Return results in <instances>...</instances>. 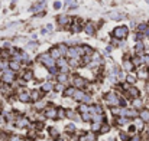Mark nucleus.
<instances>
[{
  "mask_svg": "<svg viewBox=\"0 0 149 141\" xmlns=\"http://www.w3.org/2000/svg\"><path fill=\"white\" fill-rule=\"evenodd\" d=\"M127 33H129V29L126 26H117L113 29V36L116 39H125L127 36Z\"/></svg>",
  "mask_w": 149,
  "mask_h": 141,
  "instance_id": "obj_1",
  "label": "nucleus"
},
{
  "mask_svg": "<svg viewBox=\"0 0 149 141\" xmlns=\"http://www.w3.org/2000/svg\"><path fill=\"white\" fill-rule=\"evenodd\" d=\"M67 55L70 58H77V56L84 55V50H83L81 46H72V47H70V49H67Z\"/></svg>",
  "mask_w": 149,
  "mask_h": 141,
  "instance_id": "obj_2",
  "label": "nucleus"
},
{
  "mask_svg": "<svg viewBox=\"0 0 149 141\" xmlns=\"http://www.w3.org/2000/svg\"><path fill=\"white\" fill-rule=\"evenodd\" d=\"M39 61H41L44 65H47L48 68L55 66V59H54V58H51L49 53H44V55H41V56H39Z\"/></svg>",
  "mask_w": 149,
  "mask_h": 141,
  "instance_id": "obj_3",
  "label": "nucleus"
},
{
  "mask_svg": "<svg viewBox=\"0 0 149 141\" xmlns=\"http://www.w3.org/2000/svg\"><path fill=\"white\" fill-rule=\"evenodd\" d=\"M106 101H107V104H110V105H113V107H114V105H117V104H119V101H120V99H119V96L114 94V92H110V94L106 95Z\"/></svg>",
  "mask_w": 149,
  "mask_h": 141,
  "instance_id": "obj_4",
  "label": "nucleus"
},
{
  "mask_svg": "<svg viewBox=\"0 0 149 141\" xmlns=\"http://www.w3.org/2000/svg\"><path fill=\"white\" fill-rule=\"evenodd\" d=\"M13 78H15L13 71H7V69H4V72H3V81H4L6 84H10V82L13 81Z\"/></svg>",
  "mask_w": 149,
  "mask_h": 141,
  "instance_id": "obj_5",
  "label": "nucleus"
},
{
  "mask_svg": "<svg viewBox=\"0 0 149 141\" xmlns=\"http://www.w3.org/2000/svg\"><path fill=\"white\" fill-rule=\"evenodd\" d=\"M81 29H83V26H81V22H80V20H77V19H74V22H72V26H71V30H72L74 33H78Z\"/></svg>",
  "mask_w": 149,
  "mask_h": 141,
  "instance_id": "obj_6",
  "label": "nucleus"
},
{
  "mask_svg": "<svg viewBox=\"0 0 149 141\" xmlns=\"http://www.w3.org/2000/svg\"><path fill=\"white\" fill-rule=\"evenodd\" d=\"M49 55H51V58H54V59L61 58V52H59V49H58V47H52V49L49 50Z\"/></svg>",
  "mask_w": 149,
  "mask_h": 141,
  "instance_id": "obj_7",
  "label": "nucleus"
},
{
  "mask_svg": "<svg viewBox=\"0 0 149 141\" xmlns=\"http://www.w3.org/2000/svg\"><path fill=\"white\" fill-rule=\"evenodd\" d=\"M94 32H96L94 25H93L91 22H88V23L86 25V33H87V35H94Z\"/></svg>",
  "mask_w": 149,
  "mask_h": 141,
  "instance_id": "obj_8",
  "label": "nucleus"
},
{
  "mask_svg": "<svg viewBox=\"0 0 149 141\" xmlns=\"http://www.w3.org/2000/svg\"><path fill=\"white\" fill-rule=\"evenodd\" d=\"M58 23L64 26V25L70 23V17H68V16H65V14H61V16H58Z\"/></svg>",
  "mask_w": 149,
  "mask_h": 141,
  "instance_id": "obj_9",
  "label": "nucleus"
},
{
  "mask_svg": "<svg viewBox=\"0 0 149 141\" xmlns=\"http://www.w3.org/2000/svg\"><path fill=\"white\" fill-rule=\"evenodd\" d=\"M78 141H96V137H94L93 134H86V135L80 137Z\"/></svg>",
  "mask_w": 149,
  "mask_h": 141,
  "instance_id": "obj_10",
  "label": "nucleus"
},
{
  "mask_svg": "<svg viewBox=\"0 0 149 141\" xmlns=\"http://www.w3.org/2000/svg\"><path fill=\"white\" fill-rule=\"evenodd\" d=\"M45 115H47L48 118H55V117H56V111H55L54 108H48V109L45 111Z\"/></svg>",
  "mask_w": 149,
  "mask_h": 141,
  "instance_id": "obj_11",
  "label": "nucleus"
},
{
  "mask_svg": "<svg viewBox=\"0 0 149 141\" xmlns=\"http://www.w3.org/2000/svg\"><path fill=\"white\" fill-rule=\"evenodd\" d=\"M9 66L12 68V71H17V69L20 68V65H19V61H16V59H15V61H12V62L9 63Z\"/></svg>",
  "mask_w": 149,
  "mask_h": 141,
  "instance_id": "obj_12",
  "label": "nucleus"
},
{
  "mask_svg": "<svg viewBox=\"0 0 149 141\" xmlns=\"http://www.w3.org/2000/svg\"><path fill=\"white\" fill-rule=\"evenodd\" d=\"M74 84H75L78 88H83V87L86 85V82H84L83 78H75V79H74Z\"/></svg>",
  "mask_w": 149,
  "mask_h": 141,
  "instance_id": "obj_13",
  "label": "nucleus"
},
{
  "mask_svg": "<svg viewBox=\"0 0 149 141\" xmlns=\"http://www.w3.org/2000/svg\"><path fill=\"white\" fill-rule=\"evenodd\" d=\"M123 66H125V69H127V71H130L132 68H133V63L129 61V59H125V62H123Z\"/></svg>",
  "mask_w": 149,
  "mask_h": 141,
  "instance_id": "obj_14",
  "label": "nucleus"
},
{
  "mask_svg": "<svg viewBox=\"0 0 149 141\" xmlns=\"http://www.w3.org/2000/svg\"><path fill=\"white\" fill-rule=\"evenodd\" d=\"M44 6H45V3H44V1H41V3H38V4H35V6L32 7V12H38V10H41Z\"/></svg>",
  "mask_w": 149,
  "mask_h": 141,
  "instance_id": "obj_15",
  "label": "nucleus"
},
{
  "mask_svg": "<svg viewBox=\"0 0 149 141\" xmlns=\"http://www.w3.org/2000/svg\"><path fill=\"white\" fill-rule=\"evenodd\" d=\"M19 99H20L22 102H28V101L31 99V95H28V94H20V95H19Z\"/></svg>",
  "mask_w": 149,
  "mask_h": 141,
  "instance_id": "obj_16",
  "label": "nucleus"
},
{
  "mask_svg": "<svg viewBox=\"0 0 149 141\" xmlns=\"http://www.w3.org/2000/svg\"><path fill=\"white\" fill-rule=\"evenodd\" d=\"M41 89H44V91H47V92H48V91L52 89V84H51V82H45V84L42 85V88H41Z\"/></svg>",
  "mask_w": 149,
  "mask_h": 141,
  "instance_id": "obj_17",
  "label": "nucleus"
},
{
  "mask_svg": "<svg viewBox=\"0 0 149 141\" xmlns=\"http://www.w3.org/2000/svg\"><path fill=\"white\" fill-rule=\"evenodd\" d=\"M138 76H139V78H143V79H145V78H148V72H146L145 69H141V71L138 72Z\"/></svg>",
  "mask_w": 149,
  "mask_h": 141,
  "instance_id": "obj_18",
  "label": "nucleus"
},
{
  "mask_svg": "<svg viewBox=\"0 0 149 141\" xmlns=\"http://www.w3.org/2000/svg\"><path fill=\"white\" fill-rule=\"evenodd\" d=\"M141 117L143 121H149V111H142L141 112Z\"/></svg>",
  "mask_w": 149,
  "mask_h": 141,
  "instance_id": "obj_19",
  "label": "nucleus"
},
{
  "mask_svg": "<svg viewBox=\"0 0 149 141\" xmlns=\"http://www.w3.org/2000/svg\"><path fill=\"white\" fill-rule=\"evenodd\" d=\"M142 50H143V45L141 42H138L136 46H135V52H142Z\"/></svg>",
  "mask_w": 149,
  "mask_h": 141,
  "instance_id": "obj_20",
  "label": "nucleus"
},
{
  "mask_svg": "<svg viewBox=\"0 0 149 141\" xmlns=\"http://www.w3.org/2000/svg\"><path fill=\"white\" fill-rule=\"evenodd\" d=\"M129 94L132 95V96H139V91L135 89V88H130V89H129Z\"/></svg>",
  "mask_w": 149,
  "mask_h": 141,
  "instance_id": "obj_21",
  "label": "nucleus"
},
{
  "mask_svg": "<svg viewBox=\"0 0 149 141\" xmlns=\"http://www.w3.org/2000/svg\"><path fill=\"white\" fill-rule=\"evenodd\" d=\"M74 98L78 99V101H81V99L84 98V94H83V92H74Z\"/></svg>",
  "mask_w": 149,
  "mask_h": 141,
  "instance_id": "obj_22",
  "label": "nucleus"
},
{
  "mask_svg": "<svg viewBox=\"0 0 149 141\" xmlns=\"http://www.w3.org/2000/svg\"><path fill=\"white\" fill-rule=\"evenodd\" d=\"M56 47L59 49L61 55H65V53H67V47H65V45H59V46H56Z\"/></svg>",
  "mask_w": 149,
  "mask_h": 141,
  "instance_id": "obj_23",
  "label": "nucleus"
},
{
  "mask_svg": "<svg viewBox=\"0 0 149 141\" xmlns=\"http://www.w3.org/2000/svg\"><path fill=\"white\" fill-rule=\"evenodd\" d=\"M74 92H75L74 88H68V89L65 91V95H67V96H71V95H74Z\"/></svg>",
  "mask_w": 149,
  "mask_h": 141,
  "instance_id": "obj_24",
  "label": "nucleus"
},
{
  "mask_svg": "<svg viewBox=\"0 0 149 141\" xmlns=\"http://www.w3.org/2000/svg\"><path fill=\"white\" fill-rule=\"evenodd\" d=\"M141 61L143 62V63H146V66H149V56H141Z\"/></svg>",
  "mask_w": 149,
  "mask_h": 141,
  "instance_id": "obj_25",
  "label": "nucleus"
},
{
  "mask_svg": "<svg viewBox=\"0 0 149 141\" xmlns=\"http://www.w3.org/2000/svg\"><path fill=\"white\" fill-rule=\"evenodd\" d=\"M58 78H59V82H67V75H64V74H61V75H59Z\"/></svg>",
  "mask_w": 149,
  "mask_h": 141,
  "instance_id": "obj_26",
  "label": "nucleus"
},
{
  "mask_svg": "<svg viewBox=\"0 0 149 141\" xmlns=\"http://www.w3.org/2000/svg\"><path fill=\"white\" fill-rule=\"evenodd\" d=\"M110 17H111V19H120L122 16H120L119 13H110Z\"/></svg>",
  "mask_w": 149,
  "mask_h": 141,
  "instance_id": "obj_27",
  "label": "nucleus"
},
{
  "mask_svg": "<svg viewBox=\"0 0 149 141\" xmlns=\"http://www.w3.org/2000/svg\"><path fill=\"white\" fill-rule=\"evenodd\" d=\"M23 78H25V79H26V81H29V79H31V78H32V74H31V72H26V74H25V75H23Z\"/></svg>",
  "mask_w": 149,
  "mask_h": 141,
  "instance_id": "obj_28",
  "label": "nucleus"
},
{
  "mask_svg": "<svg viewBox=\"0 0 149 141\" xmlns=\"http://www.w3.org/2000/svg\"><path fill=\"white\" fill-rule=\"evenodd\" d=\"M67 117H70V118H77L75 114H74L72 111H68V112H67Z\"/></svg>",
  "mask_w": 149,
  "mask_h": 141,
  "instance_id": "obj_29",
  "label": "nucleus"
},
{
  "mask_svg": "<svg viewBox=\"0 0 149 141\" xmlns=\"http://www.w3.org/2000/svg\"><path fill=\"white\" fill-rule=\"evenodd\" d=\"M49 133L52 134V135H54V137H56V135H58V131H56L55 128H51V130H49Z\"/></svg>",
  "mask_w": 149,
  "mask_h": 141,
  "instance_id": "obj_30",
  "label": "nucleus"
},
{
  "mask_svg": "<svg viewBox=\"0 0 149 141\" xmlns=\"http://www.w3.org/2000/svg\"><path fill=\"white\" fill-rule=\"evenodd\" d=\"M61 6H62V3H61V1H55V3H54V7H55V9H59Z\"/></svg>",
  "mask_w": 149,
  "mask_h": 141,
  "instance_id": "obj_31",
  "label": "nucleus"
},
{
  "mask_svg": "<svg viewBox=\"0 0 149 141\" xmlns=\"http://www.w3.org/2000/svg\"><path fill=\"white\" fill-rule=\"evenodd\" d=\"M148 29V26H146V23H142L141 26H139V30H146Z\"/></svg>",
  "mask_w": 149,
  "mask_h": 141,
  "instance_id": "obj_32",
  "label": "nucleus"
},
{
  "mask_svg": "<svg viewBox=\"0 0 149 141\" xmlns=\"http://www.w3.org/2000/svg\"><path fill=\"white\" fill-rule=\"evenodd\" d=\"M71 65L72 66H78V61H75V58H72L71 59Z\"/></svg>",
  "mask_w": 149,
  "mask_h": 141,
  "instance_id": "obj_33",
  "label": "nucleus"
},
{
  "mask_svg": "<svg viewBox=\"0 0 149 141\" xmlns=\"http://www.w3.org/2000/svg\"><path fill=\"white\" fill-rule=\"evenodd\" d=\"M80 111H81V112H86V111H88V107H86V105H81V107H80Z\"/></svg>",
  "mask_w": 149,
  "mask_h": 141,
  "instance_id": "obj_34",
  "label": "nucleus"
},
{
  "mask_svg": "<svg viewBox=\"0 0 149 141\" xmlns=\"http://www.w3.org/2000/svg\"><path fill=\"white\" fill-rule=\"evenodd\" d=\"M83 120H84V121H88V120H90V115H87L86 112H83Z\"/></svg>",
  "mask_w": 149,
  "mask_h": 141,
  "instance_id": "obj_35",
  "label": "nucleus"
},
{
  "mask_svg": "<svg viewBox=\"0 0 149 141\" xmlns=\"http://www.w3.org/2000/svg\"><path fill=\"white\" fill-rule=\"evenodd\" d=\"M127 81H129V82H135V76H132V75L127 76Z\"/></svg>",
  "mask_w": 149,
  "mask_h": 141,
  "instance_id": "obj_36",
  "label": "nucleus"
},
{
  "mask_svg": "<svg viewBox=\"0 0 149 141\" xmlns=\"http://www.w3.org/2000/svg\"><path fill=\"white\" fill-rule=\"evenodd\" d=\"M100 131H101V133H106V131H109V127H107V125H104V127H103Z\"/></svg>",
  "mask_w": 149,
  "mask_h": 141,
  "instance_id": "obj_37",
  "label": "nucleus"
},
{
  "mask_svg": "<svg viewBox=\"0 0 149 141\" xmlns=\"http://www.w3.org/2000/svg\"><path fill=\"white\" fill-rule=\"evenodd\" d=\"M93 130H100V125H99V122H96V124L93 125Z\"/></svg>",
  "mask_w": 149,
  "mask_h": 141,
  "instance_id": "obj_38",
  "label": "nucleus"
},
{
  "mask_svg": "<svg viewBox=\"0 0 149 141\" xmlns=\"http://www.w3.org/2000/svg\"><path fill=\"white\" fill-rule=\"evenodd\" d=\"M67 131H74V125H68L67 127Z\"/></svg>",
  "mask_w": 149,
  "mask_h": 141,
  "instance_id": "obj_39",
  "label": "nucleus"
},
{
  "mask_svg": "<svg viewBox=\"0 0 149 141\" xmlns=\"http://www.w3.org/2000/svg\"><path fill=\"white\" fill-rule=\"evenodd\" d=\"M56 91H62V85H61V84L56 85Z\"/></svg>",
  "mask_w": 149,
  "mask_h": 141,
  "instance_id": "obj_40",
  "label": "nucleus"
},
{
  "mask_svg": "<svg viewBox=\"0 0 149 141\" xmlns=\"http://www.w3.org/2000/svg\"><path fill=\"white\" fill-rule=\"evenodd\" d=\"M135 105H136V107H142V102H141V101H139V99H138V101H136V102H135Z\"/></svg>",
  "mask_w": 149,
  "mask_h": 141,
  "instance_id": "obj_41",
  "label": "nucleus"
},
{
  "mask_svg": "<svg viewBox=\"0 0 149 141\" xmlns=\"http://www.w3.org/2000/svg\"><path fill=\"white\" fill-rule=\"evenodd\" d=\"M58 141H67V138H64V137H59V138H58Z\"/></svg>",
  "mask_w": 149,
  "mask_h": 141,
  "instance_id": "obj_42",
  "label": "nucleus"
},
{
  "mask_svg": "<svg viewBox=\"0 0 149 141\" xmlns=\"http://www.w3.org/2000/svg\"><path fill=\"white\" fill-rule=\"evenodd\" d=\"M132 141H139V137H135V138H133Z\"/></svg>",
  "mask_w": 149,
  "mask_h": 141,
  "instance_id": "obj_43",
  "label": "nucleus"
},
{
  "mask_svg": "<svg viewBox=\"0 0 149 141\" xmlns=\"http://www.w3.org/2000/svg\"><path fill=\"white\" fill-rule=\"evenodd\" d=\"M148 38H149V33H148Z\"/></svg>",
  "mask_w": 149,
  "mask_h": 141,
  "instance_id": "obj_44",
  "label": "nucleus"
}]
</instances>
